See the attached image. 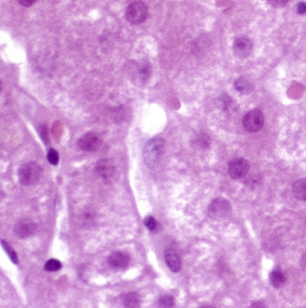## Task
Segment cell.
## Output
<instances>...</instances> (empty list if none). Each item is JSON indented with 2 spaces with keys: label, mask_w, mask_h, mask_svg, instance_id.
<instances>
[{
  "label": "cell",
  "mask_w": 306,
  "mask_h": 308,
  "mask_svg": "<svg viewBox=\"0 0 306 308\" xmlns=\"http://www.w3.org/2000/svg\"><path fill=\"white\" fill-rule=\"evenodd\" d=\"M37 0H18L19 4L23 5V6H26V7H29L31 5H33Z\"/></svg>",
  "instance_id": "30"
},
{
  "label": "cell",
  "mask_w": 306,
  "mask_h": 308,
  "mask_svg": "<svg viewBox=\"0 0 306 308\" xmlns=\"http://www.w3.org/2000/svg\"><path fill=\"white\" fill-rule=\"evenodd\" d=\"M232 51L238 59H245L253 52L254 43L251 39L245 36L236 38L233 43Z\"/></svg>",
  "instance_id": "7"
},
{
  "label": "cell",
  "mask_w": 306,
  "mask_h": 308,
  "mask_svg": "<svg viewBox=\"0 0 306 308\" xmlns=\"http://www.w3.org/2000/svg\"><path fill=\"white\" fill-rule=\"evenodd\" d=\"M269 282L275 288H280V287L285 285L286 278L282 271L275 270V271H271L269 274Z\"/></svg>",
  "instance_id": "16"
},
{
  "label": "cell",
  "mask_w": 306,
  "mask_h": 308,
  "mask_svg": "<svg viewBox=\"0 0 306 308\" xmlns=\"http://www.w3.org/2000/svg\"><path fill=\"white\" fill-rule=\"evenodd\" d=\"M122 301L126 308H137L140 304V297L137 292L127 293L122 296Z\"/></svg>",
  "instance_id": "17"
},
{
  "label": "cell",
  "mask_w": 306,
  "mask_h": 308,
  "mask_svg": "<svg viewBox=\"0 0 306 308\" xmlns=\"http://www.w3.org/2000/svg\"><path fill=\"white\" fill-rule=\"evenodd\" d=\"M250 164L244 158H235L228 165V174L232 179H242L248 175Z\"/></svg>",
  "instance_id": "6"
},
{
  "label": "cell",
  "mask_w": 306,
  "mask_h": 308,
  "mask_svg": "<svg viewBox=\"0 0 306 308\" xmlns=\"http://www.w3.org/2000/svg\"><path fill=\"white\" fill-rule=\"evenodd\" d=\"M1 245H2V247L5 250L6 255H8V257L10 258L12 262L15 263V264H17L18 263V257H17V255H16L15 250L13 249L10 245H8L4 240H1Z\"/></svg>",
  "instance_id": "20"
},
{
  "label": "cell",
  "mask_w": 306,
  "mask_h": 308,
  "mask_svg": "<svg viewBox=\"0 0 306 308\" xmlns=\"http://www.w3.org/2000/svg\"><path fill=\"white\" fill-rule=\"evenodd\" d=\"M47 158L50 164H51L52 165H57L58 164V161H59V155L55 149H51L48 151Z\"/></svg>",
  "instance_id": "24"
},
{
  "label": "cell",
  "mask_w": 306,
  "mask_h": 308,
  "mask_svg": "<svg viewBox=\"0 0 306 308\" xmlns=\"http://www.w3.org/2000/svg\"><path fill=\"white\" fill-rule=\"evenodd\" d=\"M301 267L304 271H306V254L304 255L301 260Z\"/></svg>",
  "instance_id": "31"
},
{
  "label": "cell",
  "mask_w": 306,
  "mask_h": 308,
  "mask_svg": "<svg viewBox=\"0 0 306 308\" xmlns=\"http://www.w3.org/2000/svg\"><path fill=\"white\" fill-rule=\"evenodd\" d=\"M268 2L269 3V5H272L273 7L276 8H281V7H284L288 0H268Z\"/></svg>",
  "instance_id": "26"
},
{
  "label": "cell",
  "mask_w": 306,
  "mask_h": 308,
  "mask_svg": "<svg viewBox=\"0 0 306 308\" xmlns=\"http://www.w3.org/2000/svg\"><path fill=\"white\" fill-rule=\"evenodd\" d=\"M95 173L104 181H111L115 176L116 167L111 159L102 158L95 165Z\"/></svg>",
  "instance_id": "8"
},
{
  "label": "cell",
  "mask_w": 306,
  "mask_h": 308,
  "mask_svg": "<svg viewBox=\"0 0 306 308\" xmlns=\"http://www.w3.org/2000/svg\"><path fill=\"white\" fill-rule=\"evenodd\" d=\"M83 218H84V224H85V225L87 226V225H92V224H93L95 217H94V214H93V213L86 212L85 215H84Z\"/></svg>",
  "instance_id": "29"
},
{
  "label": "cell",
  "mask_w": 306,
  "mask_h": 308,
  "mask_svg": "<svg viewBox=\"0 0 306 308\" xmlns=\"http://www.w3.org/2000/svg\"><path fill=\"white\" fill-rule=\"evenodd\" d=\"M260 181H261V178H260V176H258V175H256V176L253 175V176H246V177L244 178V180H243L244 184L246 186H248L250 188H252V189L256 188V187L260 183Z\"/></svg>",
  "instance_id": "22"
},
{
  "label": "cell",
  "mask_w": 306,
  "mask_h": 308,
  "mask_svg": "<svg viewBox=\"0 0 306 308\" xmlns=\"http://www.w3.org/2000/svg\"><path fill=\"white\" fill-rule=\"evenodd\" d=\"M148 16V8L142 1H135L129 4L126 10V19L131 25H140L146 21Z\"/></svg>",
  "instance_id": "4"
},
{
  "label": "cell",
  "mask_w": 306,
  "mask_h": 308,
  "mask_svg": "<svg viewBox=\"0 0 306 308\" xmlns=\"http://www.w3.org/2000/svg\"><path fill=\"white\" fill-rule=\"evenodd\" d=\"M243 127L249 132H257L264 125V115L259 109H254L245 114L243 121Z\"/></svg>",
  "instance_id": "5"
},
{
  "label": "cell",
  "mask_w": 306,
  "mask_h": 308,
  "mask_svg": "<svg viewBox=\"0 0 306 308\" xmlns=\"http://www.w3.org/2000/svg\"><path fill=\"white\" fill-rule=\"evenodd\" d=\"M175 298L171 295H164L158 300V306L160 308H172L175 306Z\"/></svg>",
  "instance_id": "21"
},
{
  "label": "cell",
  "mask_w": 306,
  "mask_h": 308,
  "mask_svg": "<svg viewBox=\"0 0 306 308\" xmlns=\"http://www.w3.org/2000/svg\"><path fill=\"white\" fill-rule=\"evenodd\" d=\"M164 259L165 262L168 266L171 271L173 272H179L181 269V259L179 255V252L177 251L176 248L171 246L169 248H167L165 251V255H164Z\"/></svg>",
  "instance_id": "12"
},
{
  "label": "cell",
  "mask_w": 306,
  "mask_h": 308,
  "mask_svg": "<svg viewBox=\"0 0 306 308\" xmlns=\"http://www.w3.org/2000/svg\"><path fill=\"white\" fill-rule=\"evenodd\" d=\"M252 308H267V306H265L264 304L260 302H255L252 305Z\"/></svg>",
  "instance_id": "32"
},
{
  "label": "cell",
  "mask_w": 306,
  "mask_h": 308,
  "mask_svg": "<svg viewBox=\"0 0 306 308\" xmlns=\"http://www.w3.org/2000/svg\"><path fill=\"white\" fill-rule=\"evenodd\" d=\"M218 103L224 112H232L235 110V106H236L235 103L227 94H223L219 96Z\"/></svg>",
  "instance_id": "18"
},
{
  "label": "cell",
  "mask_w": 306,
  "mask_h": 308,
  "mask_svg": "<svg viewBox=\"0 0 306 308\" xmlns=\"http://www.w3.org/2000/svg\"><path fill=\"white\" fill-rule=\"evenodd\" d=\"M144 224L150 231H154L157 228V222L152 216H149L148 218H145Z\"/></svg>",
  "instance_id": "25"
},
{
  "label": "cell",
  "mask_w": 306,
  "mask_h": 308,
  "mask_svg": "<svg viewBox=\"0 0 306 308\" xmlns=\"http://www.w3.org/2000/svg\"><path fill=\"white\" fill-rule=\"evenodd\" d=\"M296 12L298 15H306V2H299L296 5Z\"/></svg>",
  "instance_id": "28"
},
{
  "label": "cell",
  "mask_w": 306,
  "mask_h": 308,
  "mask_svg": "<svg viewBox=\"0 0 306 308\" xmlns=\"http://www.w3.org/2000/svg\"><path fill=\"white\" fill-rule=\"evenodd\" d=\"M77 144L85 152H95L100 149L102 138L97 133L88 132L80 138Z\"/></svg>",
  "instance_id": "10"
},
{
  "label": "cell",
  "mask_w": 306,
  "mask_h": 308,
  "mask_svg": "<svg viewBox=\"0 0 306 308\" xmlns=\"http://www.w3.org/2000/svg\"><path fill=\"white\" fill-rule=\"evenodd\" d=\"M150 74H151V66L149 64L143 62L137 67V77L142 82L148 80L150 77Z\"/></svg>",
  "instance_id": "19"
},
{
  "label": "cell",
  "mask_w": 306,
  "mask_h": 308,
  "mask_svg": "<svg viewBox=\"0 0 306 308\" xmlns=\"http://www.w3.org/2000/svg\"><path fill=\"white\" fill-rule=\"evenodd\" d=\"M108 264L111 266L112 269L116 270H123L126 269L129 262H130V257L129 255L123 253V252H115L112 253L107 259Z\"/></svg>",
  "instance_id": "11"
},
{
  "label": "cell",
  "mask_w": 306,
  "mask_h": 308,
  "mask_svg": "<svg viewBox=\"0 0 306 308\" xmlns=\"http://www.w3.org/2000/svg\"><path fill=\"white\" fill-rule=\"evenodd\" d=\"M61 267H62V264L59 260L51 259V260H48L47 262L45 263L44 269H45V271L53 272V271H59L61 269Z\"/></svg>",
  "instance_id": "23"
},
{
  "label": "cell",
  "mask_w": 306,
  "mask_h": 308,
  "mask_svg": "<svg viewBox=\"0 0 306 308\" xmlns=\"http://www.w3.org/2000/svg\"><path fill=\"white\" fill-rule=\"evenodd\" d=\"M37 230V225L32 219L25 218L19 220L14 228L15 234L20 239H26L34 234Z\"/></svg>",
  "instance_id": "9"
},
{
  "label": "cell",
  "mask_w": 306,
  "mask_h": 308,
  "mask_svg": "<svg viewBox=\"0 0 306 308\" xmlns=\"http://www.w3.org/2000/svg\"><path fill=\"white\" fill-rule=\"evenodd\" d=\"M39 132L41 137L43 138V141L45 143H48V140H49V136H48V128L45 125H42L41 127L39 128Z\"/></svg>",
  "instance_id": "27"
},
{
  "label": "cell",
  "mask_w": 306,
  "mask_h": 308,
  "mask_svg": "<svg viewBox=\"0 0 306 308\" xmlns=\"http://www.w3.org/2000/svg\"><path fill=\"white\" fill-rule=\"evenodd\" d=\"M293 193L298 201L306 202V179L298 180L294 183Z\"/></svg>",
  "instance_id": "15"
},
{
  "label": "cell",
  "mask_w": 306,
  "mask_h": 308,
  "mask_svg": "<svg viewBox=\"0 0 306 308\" xmlns=\"http://www.w3.org/2000/svg\"><path fill=\"white\" fill-rule=\"evenodd\" d=\"M234 87L239 93L243 95H248L254 91V83L247 77H241L237 80H235Z\"/></svg>",
  "instance_id": "13"
},
{
  "label": "cell",
  "mask_w": 306,
  "mask_h": 308,
  "mask_svg": "<svg viewBox=\"0 0 306 308\" xmlns=\"http://www.w3.org/2000/svg\"><path fill=\"white\" fill-rule=\"evenodd\" d=\"M211 139L206 133H199L195 138L192 139L193 148L199 150H206L210 148Z\"/></svg>",
  "instance_id": "14"
},
{
  "label": "cell",
  "mask_w": 306,
  "mask_h": 308,
  "mask_svg": "<svg viewBox=\"0 0 306 308\" xmlns=\"http://www.w3.org/2000/svg\"><path fill=\"white\" fill-rule=\"evenodd\" d=\"M43 170L41 166L34 163L30 162L22 165L18 170V178L22 184L24 185H32L37 183L41 179Z\"/></svg>",
  "instance_id": "2"
},
{
  "label": "cell",
  "mask_w": 306,
  "mask_h": 308,
  "mask_svg": "<svg viewBox=\"0 0 306 308\" xmlns=\"http://www.w3.org/2000/svg\"><path fill=\"white\" fill-rule=\"evenodd\" d=\"M164 141L163 138H153L146 144L143 157L148 168L153 169L158 164L164 151Z\"/></svg>",
  "instance_id": "1"
},
{
  "label": "cell",
  "mask_w": 306,
  "mask_h": 308,
  "mask_svg": "<svg viewBox=\"0 0 306 308\" xmlns=\"http://www.w3.org/2000/svg\"><path fill=\"white\" fill-rule=\"evenodd\" d=\"M232 206L229 201L224 198H217L212 201L208 207V216L214 220H224L231 214Z\"/></svg>",
  "instance_id": "3"
}]
</instances>
